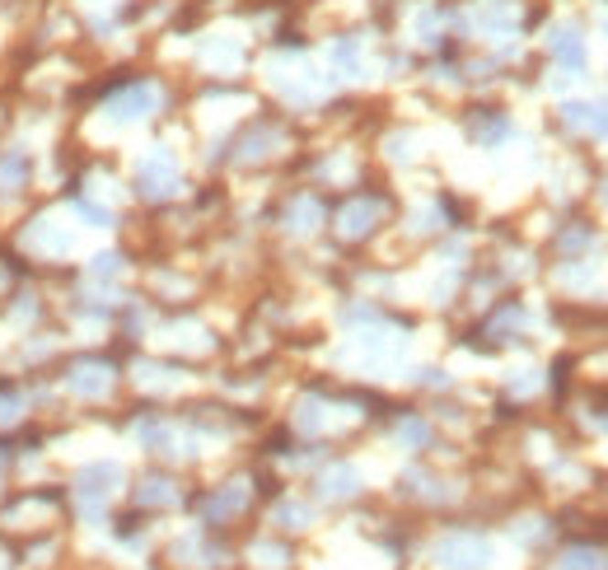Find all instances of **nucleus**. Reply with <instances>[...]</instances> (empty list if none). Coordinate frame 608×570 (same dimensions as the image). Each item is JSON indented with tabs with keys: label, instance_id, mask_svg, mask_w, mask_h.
<instances>
[{
	"label": "nucleus",
	"instance_id": "1",
	"mask_svg": "<svg viewBox=\"0 0 608 570\" xmlns=\"http://www.w3.org/2000/svg\"><path fill=\"white\" fill-rule=\"evenodd\" d=\"M150 103H155V90H150V85H136L132 94H122V99L112 103V117H122V121H127V117H145Z\"/></svg>",
	"mask_w": 608,
	"mask_h": 570
},
{
	"label": "nucleus",
	"instance_id": "2",
	"mask_svg": "<svg viewBox=\"0 0 608 570\" xmlns=\"http://www.w3.org/2000/svg\"><path fill=\"white\" fill-rule=\"evenodd\" d=\"M552 52L557 57H566L571 66H581V37L571 33V28H561V33H552Z\"/></svg>",
	"mask_w": 608,
	"mask_h": 570
}]
</instances>
